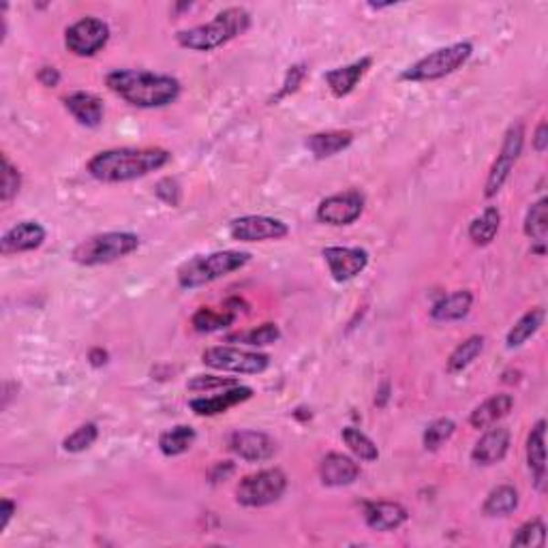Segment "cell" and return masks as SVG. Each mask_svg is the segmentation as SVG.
<instances>
[{
  "label": "cell",
  "instance_id": "52a82bcc",
  "mask_svg": "<svg viewBox=\"0 0 548 548\" xmlns=\"http://www.w3.org/2000/svg\"><path fill=\"white\" fill-rule=\"evenodd\" d=\"M288 490V476L281 469H261L245 476L236 487V501L245 508H266L277 503Z\"/></svg>",
  "mask_w": 548,
  "mask_h": 548
},
{
  "label": "cell",
  "instance_id": "1f68e13d",
  "mask_svg": "<svg viewBox=\"0 0 548 548\" xmlns=\"http://www.w3.org/2000/svg\"><path fill=\"white\" fill-rule=\"evenodd\" d=\"M522 232L527 238H532L538 245H544L548 234V199L540 197L538 202L529 206L525 223H522Z\"/></svg>",
  "mask_w": 548,
  "mask_h": 548
},
{
  "label": "cell",
  "instance_id": "e0dca14e",
  "mask_svg": "<svg viewBox=\"0 0 548 548\" xmlns=\"http://www.w3.org/2000/svg\"><path fill=\"white\" fill-rule=\"evenodd\" d=\"M371 67H373L371 56H363V58L353 60V62H350V65L336 67V68H332V71L323 73V82H326L328 90L332 92L336 99H342L356 90L360 79L369 73Z\"/></svg>",
  "mask_w": 548,
  "mask_h": 548
},
{
  "label": "cell",
  "instance_id": "ee69618b",
  "mask_svg": "<svg viewBox=\"0 0 548 548\" xmlns=\"http://www.w3.org/2000/svg\"><path fill=\"white\" fill-rule=\"evenodd\" d=\"M16 512H17V506L14 500L0 501V533L9 527V522H11V519H14Z\"/></svg>",
  "mask_w": 548,
  "mask_h": 548
},
{
  "label": "cell",
  "instance_id": "f35d334b",
  "mask_svg": "<svg viewBox=\"0 0 548 548\" xmlns=\"http://www.w3.org/2000/svg\"><path fill=\"white\" fill-rule=\"evenodd\" d=\"M240 382L234 377H219V375H195L189 379L186 388L191 392H213V390H227L238 385Z\"/></svg>",
  "mask_w": 548,
  "mask_h": 548
},
{
  "label": "cell",
  "instance_id": "4316f807",
  "mask_svg": "<svg viewBox=\"0 0 548 548\" xmlns=\"http://www.w3.org/2000/svg\"><path fill=\"white\" fill-rule=\"evenodd\" d=\"M519 490H516L512 484H501L490 490L487 495V500L482 503V512L490 516V519H501V516H510L519 508Z\"/></svg>",
  "mask_w": 548,
  "mask_h": 548
},
{
  "label": "cell",
  "instance_id": "5bb4252c",
  "mask_svg": "<svg viewBox=\"0 0 548 548\" xmlns=\"http://www.w3.org/2000/svg\"><path fill=\"white\" fill-rule=\"evenodd\" d=\"M227 446L247 463H266L277 454V441L261 431H234L229 435Z\"/></svg>",
  "mask_w": 548,
  "mask_h": 548
},
{
  "label": "cell",
  "instance_id": "d6986e66",
  "mask_svg": "<svg viewBox=\"0 0 548 548\" xmlns=\"http://www.w3.org/2000/svg\"><path fill=\"white\" fill-rule=\"evenodd\" d=\"M409 519V512L405 506L396 501H369L364 503V522L369 529L379 533L396 532Z\"/></svg>",
  "mask_w": 548,
  "mask_h": 548
},
{
  "label": "cell",
  "instance_id": "484cf974",
  "mask_svg": "<svg viewBox=\"0 0 548 548\" xmlns=\"http://www.w3.org/2000/svg\"><path fill=\"white\" fill-rule=\"evenodd\" d=\"M501 227V213L497 206H487L484 213L469 223L467 236L476 247H489L497 238Z\"/></svg>",
  "mask_w": 548,
  "mask_h": 548
},
{
  "label": "cell",
  "instance_id": "60d3db41",
  "mask_svg": "<svg viewBox=\"0 0 548 548\" xmlns=\"http://www.w3.org/2000/svg\"><path fill=\"white\" fill-rule=\"evenodd\" d=\"M154 193H157V197L161 199V202H165L167 206H176L180 204V199H183V189H180L178 180L174 178H163L159 180L157 186H154Z\"/></svg>",
  "mask_w": 548,
  "mask_h": 548
},
{
  "label": "cell",
  "instance_id": "9c48e42d",
  "mask_svg": "<svg viewBox=\"0 0 548 548\" xmlns=\"http://www.w3.org/2000/svg\"><path fill=\"white\" fill-rule=\"evenodd\" d=\"M522 146H525V124L512 122L503 135L501 151L490 165L487 183H484V197L490 199L500 193L512 176L516 163H519Z\"/></svg>",
  "mask_w": 548,
  "mask_h": 548
},
{
  "label": "cell",
  "instance_id": "8d00e7d4",
  "mask_svg": "<svg viewBox=\"0 0 548 548\" xmlns=\"http://www.w3.org/2000/svg\"><path fill=\"white\" fill-rule=\"evenodd\" d=\"M97 439H99V427L95 425V422H86V425L78 427L76 431L62 439V450L71 452V454L86 452L89 448L95 446Z\"/></svg>",
  "mask_w": 548,
  "mask_h": 548
},
{
  "label": "cell",
  "instance_id": "ab89813d",
  "mask_svg": "<svg viewBox=\"0 0 548 548\" xmlns=\"http://www.w3.org/2000/svg\"><path fill=\"white\" fill-rule=\"evenodd\" d=\"M307 71H309V68H307V65H302V62H298V65H291L288 68V73H285L281 90H279L277 95L272 97L270 103H279V101H281V99L294 95V92L298 89H300V84L304 82V78H307Z\"/></svg>",
  "mask_w": 548,
  "mask_h": 548
},
{
  "label": "cell",
  "instance_id": "f1b7e54d",
  "mask_svg": "<svg viewBox=\"0 0 548 548\" xmlns=\"http://www.w3.org/2000/svg\"><path fill=\"white\" fill-rule=\"evenodd\" d=\"M484 345H487V339H484L482 334H473L463 342H458V345L454 347V352L450 353V358H448L446 371L452 373V375L463 373L467 366L473 364V360L484 352Z\"/></svg>",
  "mask_w": 548,
  "mask_h": 548
},
{
  "label": "cell",
  "instance_id": "cb8c5ba5",
  "mask_svg": "<svg viewBox=\"0 0 548 548\" xmlns=\"http://www.w3.org/2000/svg\"><path fill=\"white\" fill-rule=\"evenodd\" d=\"M514 407V396L506 395V392H501V395H493L490 398H487L484 403H480L476 409L471 411L469 416V425L473 428H489L497 425V422L506 418V416L512 411Z\"/></svg>",
  "mask_w": 548,
  "mask_h": 548
},
{
  "label": "cell",
  "instance_id": "836d02e7",
  "mask_svg": "<svg viewBox=\"0 0 548 548\" xmlns=\"http://www.w3.org/2000/svg\"><path fill=\"white\" fill-rule=\"evenodd\" d=\"M454 433H457V422L450 418H437L431 425H427L425 433H422V444L428 452H437L441 446L452 439Z\"/></svg>",
  "mask_w": 548,
  "mask_h": 548
},
{
  "label": "cell",
  "instance_id": "b9f144b4",
  "mask_svg": "<svg viewBox=\"0 0 548 548\" xmlns=\"http://www.w3.org/2000/svg\"><path fill=\"white\" fill-rule=\"evenodd\" d=\"M37 82L41 86H46V89H56V86L60 84V73L56 67H41L39 71H37Z\"/></svg>",
  "mask_w": 548,
  "mask_h": 548
},
{
  "label": "cell",
  "instance_id": "3957f363",
  "mask_svg": "<svg viewBox=\"0 0 548 548\" xmlns=\"http://www.w3.org/2000/svg\"><path fill=\"white\" fill-rule=\"evenodd\" d=\"M248 28H251V14L245 7H227L219 11L208 24L180 30L176 41L180 47L191 52H213L227 46L236 37L245 35Z\"/></svg>",
  "mask_w": 548,
  "mask_h": 548
},
{
  "label": "cell",
  "instance_id": "4fadbf2b",
  "mask_svg": "<svg viewBox=\"0 0 548 548\" xmlns=\"http://www.w3.org/2000/svg\"><path fill=\"white\" fill-rule=\"evenodd\" d=\"M321 255L336 283H347L363 274L371 258L369 251L360 247H326Z\"/></svg>",
  "mask_w": 548,
  "mask_h": 548
},
{
  "label": "cell",
  "instance_id": "e575fe53",
  "mask_svg": "<svg viewBox=\"0 0 548 548\" xmlns=\"http://www.w3.org/2000/svg\"><path fill=\"white\" fill-rule=\"evenodd\" d=\"M279 339H281V330H279L277 323H261L258 328L247 330V332L240 334H232L227 336V341H238L245 342L248 347H266V345H274Z\"/></svg>",
  "mask_w": 548,
  "mask_h": 548
},
{
  "label": "cell",
  "instance_id": "ffe728a7",
  "mask_svg": "<svg viewBox=\"0 0 548 548\" xmlns=\"http://www.w3.org/2000/svg\"><path fill=\"white\" fill-rule=\"evenodd\" d=\"M248 398H253V388L238 384L234 385V388L221 390V395L193 398V401H189V407L195 411L197 416H219L226 414L227 409L236 407V405L247 403Z\"/></svg>",
  "mask_w": 548,
  "mask_h": 548
},
{
  "label": "cell",
  "instance_id": "ac0fdd59",
  "mask_svg": "<svg viewBox=\"0 0 548 548\" xmlns=\"http://www.w3.org/2000/svg\"><path fill=\"white\" fill-rule=\"evenodd\" d=\"M510 441H512V435L506 427H489V431L473 446L471 460L482 467L501 463L510 450Z\"/></svg>",
  "mask_w": 548,
  "mask_h": 548
},
{
  "label": "cell",
  "instance_id": "2e32d148",
  "mask_svg": "<svg viewBox=\"0 0 548 548\" xmlns=\"http://www.w3.org/2000/svg\"><path fill=\"white\" fill-rule=\"evenodd\" d=\"M360 478V465L352 457L341 452H330L320 463V480L323 487L341 489L350 487Z\"/></svg>",
  "mask_w": 548,
  "mask_h": 548
},
{
  "label": "cell",
  "instance_id": "7c38bea8",
  "mask_svg": "<svg viewBox=\"0 0 548 548\" xmlns=\"http://www.w3.org/2000/svg\"><path fill=\"white\" fill-rule=\"evenodd\" d=\"M288 234H290L288 223L266 215L238 216V219L229 223V236L238 242L281 240Z\"/></svg>",
  "mask_w": 548,
  "mask_h": 548
},
{
  "label": "cell",
  "instance_id": "5b68a950",
  "mask_svg": "<svg viewBox=\"0 0 548 548\" xmlns=\"http://www.w3.org/2000/svg\"><path fill=\"white\" fill-rule=\"evenodd\" d=\"M471 54H473V46L469 41H458V43H452V46L439 47L435 49V52H428L427 56H422L418 62H414V65L405 68L401 73V79L403 82H414V84L437 82V79H444L448 76H452L454 71H458V68L471 58Z\"/></svg>",
  "mask_w": 548,
  "mask_h": 548
},
{
  "label": "cell",
  "instance_id": "4dcf8cb0",
  "mask_svg": "<svg viewBox=\"0 0 548 548\" xmlns=\"http://www.w3.org/2000/svg\"><path fill=\"white\" fill-rule=\"evenodd\" d=\"M236 320H238V315H236L234 311H213L202 307L191 317V326L199 334H210L234 326Z\"/></svg>",
  "mask_w": 548,
  "mask_h": 548
},
{
  "label": "cell",
  "instance_id": "30bf717a",
  "mask_svg": "<svg viewBox=\"0 0 548 548\" xmlns=\"http://www.w3.org/2000/svg\"><path fill=\"white\" fill-rule=\"evenodd\" d=\"M110 26L101 17L86 16L65 30V46L73 56L90 58L108 46Z\"/></svg>",
  "mask_w": 548,
  "mask_h": 548
},
{
  "label": "cell",
  "instance_id": "ba28073f",
  "mask_svg": "<svg viewBox=\"0 0 548 548\" xmlns=\"http://www.w3.org/2000/svg\"><path fill=\"white\" fill-rule=\"evenodd\" d=\"M202 363L215 371L236 373V375H259L270 366V356L232 345H215L204 350Z\"/></svg>",
  "mask_w": 548,
  "mask_h": 548
},
{
  "label": "cell",
  "instance_id": "f546056e",
  "mask_svg": "<svg viewBox=\"0 0 548 548\" xmlns=\"http://www.w3.org/2000/svg\"><path fill=\"white\" fill-rule=\"evenodd\" d=\"M197 433L195 428L189 425H178L172 427L170 431L161 433L159 437V450L165 454V457H180V454L189 452L193 444H195Z\"/></svg>",
  "mask_w": 548,
  "mask_h": 548
},
{
  "label": "cell",
  "instance_id": "f6af8a7d",
  "mask_svg": "<svg viewBox=\"0 0 548 548\" xmlns=\"http://www.w3.org/2000/svg\"><path fill=\"white\" fill-rule=\"evenodd\" d=\"M234 473V463H229V460H223L215 467L213 471V482H221V480H227Z\"/></svg>",
  "mask_w": 548,
  "mask_h": 548
},
{
  "label": "cell",
  "instance_id": "d590c367",
  "mask_svg": "<svg viewBox=\"0 0 548 548\" xmlns=\"http://www.w3.org/2000/svg\"><path fill=\"white\" fill-rule=\"evenodd\" d=\"M512 546H522V548H542L546 544V525L542 519H532L516 529Z\"/></svg>",
  "mask_w": 548,
  "mask_h": 548
},
{
  "label": "cell",
  "instance_id": "8992f818",
  "mask_svg": "<svg viewBox=\"0 0 548 548\" xmlns=\"http://www.w3.org/2000/svg\"><path fill=\"white\" fill-rule=\"evenodd\" d=\"M140 248V236L131 232H105L90 236L73 248L71 258L79 266H105L127 258Z\"/></svg>",
  "mask_w": 548,
  "mask_h": 548
},
{
  "label": "cell",
  "instance_id": "6da1fadb",
  "mask_svg": "<svg viewBox=\"0 0 548 548\" xmlns=\"http://www.w3.org/2000/svg\"><path fill=\"white\" fill-rule=\"evenodd\" d=\"M105 86L122 101L140 110H159L176 103L183 86L165 73L142 71V68H116L105 76Z\"/></svg>",
  "mask_w": 548,
  "mask_h": 548
},
{
  "label": "cell",
  "instance_id": "7dc6e473",
  "mask_svg": "<svg viewBox=\"0 0 548 548\" xmlns=\"http://www.w3.org/2000/svg\"><path fill=\"white\" fill-rule=\"evenodd\" d=\"M388 398H390V385H388V384H384V385H382V390H379V401H375V403L379 405V407H384V405H385V401H388Z\"/></svg>",
  "mask_w": 548,
  "mask_h": 548
},
{
  "label": "cell",
  "instance_id": "7bdbcfd3",
  "mask_svg": "<svg viewBox=\"0 0 548 548\" xmlns=\"http://www.w3.org/2000/svg\"><path fill=\"white\" fill-rule=\"evenodd\" d=\"M532 144H533L535 153H540V154L546 153V148H548V122L546 121H542L538 127H535Z\"/></svg>",
  "mask_w": 548,
  "mask_h": 548
},
{
  "label": "cell",
  "instance_id": "74e56055",
  "mask_svg": "<svg viewBox=\"0 0 548 548\" xmlns=\"http://www.w3.org/2000/svg\"><path fill=\"white\" fill-rule=\"evenodd\" d=\"M22 189V174L17 167L11 163V159L5 154L3 157V189H0V199L3 204H9L11 199L17 197Z\"/></svg>",
  "mask_w": 548,
  "mask_h": 548
},
{
  "label": "cell",
  "instance_id": "83f0119b",
  "mask_svg": "<svg viewBox=\"0 0 548 548\" xmlns=\"http://www.w3.org/2000/svg\"><path fill=\"white\" fill-rule=\"evenodd\" d=\"M542 323H544V309L542 307L529 309L527 313L522 315L512 328H510V332L506 336L508 350H519V347L525 345V342L542 328Z\"/></svg>",
  "mask_w": 548,
  "mask_h": 548
},
{
  "label": "cell",
  "instance_id": "d6a6232c",
  "mask_svg": "<svg viewBox=\"0 0 548 548\" xmlns=\"http://www.w3.org/2000/svg\"><path fill=\"white\" fill-rule=\"evenodd\" d=\"M341 437L345 441V446L350 448L353 457L364 460V463H375L379 458V448L375 446V441H373L366 433L360 431V428L345 427L342 428Z\"/></svg>",
  "mask_w": 548,
  "mask_h": 548
},
{
  "label": "cell",
  "instance_id": "bcb514c9",
  "mask_svg": "<svg viewBox=\"0 0 548 548\" xmlns=\"http://www.w3.org/2000/svg\"><path fill=\"white\" fill-rule=\"evenodd\" d=\"M108 352L105 350H101V347H95V350H90L89 352V360H90V364L95 366V369H99V366H103V364H108Z\"/></svg>",
  "mask_w": 548,
  "mask_h": 548
},
{
  "label": "cell",
  "instance_id": "277c9868",
  "mask_svg": "<svg viewBox=\"0 0 548 548\" xmlns=\"http://www.w3.org/2000/svg\"><path fill=\"white\" fill-rule=\"evenodd\" d=\"M248 261H251V253L247 251H216L208 255H195V258L186 259L178 268V285L183 290L204 288V285H210L227 277V274L240 270Z\"/></svg>",
  "mask_w": 548,
  "mask_h": 548
},
{
  "label": "cell",
  "instance_id": "d4e9b609",
  "mask_svg": "<svg viewBox=\"0 0 548 548\" xmlns=\"http://www.w3.org/2000/svg\"><path fill=\"white\" fill-rule=\"evenodd\" d=\"M471 304H473V294L469 290L452 291V294L439 298V300L433 304L431 317L435 321L465 320V317L469 315Z\"/></svg>",
  "mask_w": 548,
  "mask_h": 548
},
{
  "label": "cell",
  "instance_id": "7a4b0ae2",
  "mask_svg": "<svg viewBox=\"0 0 548 548\" xmlns=\"http://www.w3.org/2000/svg\"><path fill=\"white\" fill-rule=\"evenodd\" d=\"M170 161L172 153L165 148H110L97 153L86 165V172L99 183L121 184L151 176Z\"/></svg>",
  "mask_w": 548,
  "mask_h": 548
},
{
  "label": "cell",
  "instance_id": "7402d4cb",
  "mask_svg": "<svg viewBox=\"0 0 548 548\" xmlns=\"http://www.w3.org/2000/svg\"><path fill=\"white\" fill-rule=\"evenodd\" d=\"M527 465L540 493L546 490V422L538 420L527 435Z\"/></svg>",
  "mask_w": 548,
  "mask_h": 548
},
{
  "label": "cell",
  "instance_id": "603a6c76",
  "mask_svg": "<svg viewBox=\"0 0 548 548\" xmlns=\"http://www.w3.org/2000/svg\"><path fill=\"white\" fill-rule=\"evenodd\" d=\"M352 144V131H321V133H313L304 140V146L315 159H330L334 154L347 151Z\"/></svg>",
  "mask_w": 548,
  "mask_h": 548
},
{
  "label": "cell",
  "instance_id": "8fae6325",
  "mask_svg": "<svg viewBox=\"0 0 548 548\" xmlns=\"http://www.w3.org/2000/svg\"><path fill=\"white\" fill-rule=\"evenodd\" d=\"M364 193L358 189H347L341 193H334L326 199H321L320 206H317V221L323 223V226H332V227H345L356 223L360 216L364 213Z\"/></svg>",
  "mask_w": 548,
  "mask_h": 548
},
{
  "label": "cell",
  "instance_id": "9a60e30c",
  "mask_svg": "<svg viewBox=\"0 0 548 548\" xmlns=\"http://www.w3.org/2000/svg\"><path fill=\"white\" fill-rule=\"evenodd\" d=\"M46 238H47V232L41 223L20 221L17 226H14L3 234V238H0V251H3L5 258L17 253L37 251V248L46 242Z\"/></svg>",
  "mask_w": 548,
  "mask_h": 548
},
{
  "label": "cell",
  "instance_id": "44dd1931",
  "mask_svg": "<svg viewBox=\"0 0 548 548\" xmlns=\"http://www.w3.org/2000/svg\"><path fill=\"white\" fill-rule=\"evenodd\" d=\"M65 108L76 121L86 129H97L101 127L103 116H105V105L103 99L95 95V92L78 90L65 97Z\"/></svg>",
  "mask_w": 548,
  "mask_h": 548
}]
</instances>
